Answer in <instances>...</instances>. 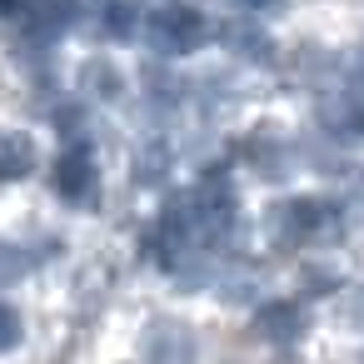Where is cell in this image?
<instances>
[{
  "instance_id": "6da1fadb",
  "label": "cell",
  "mask_w": 364,
  "mask_h": 364,
  "mask_svg": "<svg viewBox=\"0 0 364 364\" xmlns=\"http://www.w3.org/2000/svg\"><path fill=\"white\" fill-rule=\"evenodd\" d=\"M344 230V210L324 200H279L264 210V235L274 250H294L304 240H334Z\"/></svg>"
},
{
  "instance_id": "7a4b0ae2",
  "label": "cell",
  "mask_w": 364,
  "mask_h": 364,
  "mask_svg": "<svg viewBox=\"0 0 364 364\" xmlns=\"http://www.w3.org/2000/svg\"><path fill=\"white\" fill-rule=\"evenodd\" d=\"M145 41H150L155 55H190V50H200L210 41V21L195 6H165V11L150 16Z\"/></svg>"
},
{
  "instance_id": "3957f363",
  "label": "cell",
  "mask_w": 364,
  "mask_h": 364,
  "mask_svg": "<svg viewBox=\"0 0 364 364\" xmlns=\"http://www.w3.org/2000/svg\"><path fill=\"white\" fill-rule=\"evenodd\" d=\"M235 155H240V165L255 170L259 180H284V175H294V160H299V150L284 145V135H274V125H255V130L235 145Z\"/></svg>"
},
{
  "instance_id": "277c9868",
  "label": "cell",
  "mask_w": 364,
  "mask_h": 364,
  "mask_svg": "<svg viewBox=\"0 0 364 364\" xmlns=\"http://www.w3.org/2000/svg\"><path fill=\"white\" fill-rule=\"evenodd\" d=\"M50 185H55V195H60L65 205H95L100 175H95V160H90V145H85V140H75V145H65V150L55 155Z\"/></svg>"
},
{
  "instance_id": "5b68a950",
  "label": "cell",
  "mask_w": 364,
  "mask_h": 364,
  "mask_svg": "<svg viewBox=\"0 0 364 364\" xmlns=\"http://www.w3.org/2000/svg\"><path fill=\"white\" fill-rule=\"evenodd\" d=\"M314 115H319V130L329 140H339V145L344 140H364V95L359 90H349V85L344 90H324Z\"/></svg>"
},
{
  "instance_id": "8992f818",
  "label": "cell",
  "mask_w": 364,
  "mask_h": 364,
  "mask_svg": "<svg viewBox=\"0 0 364 364\" xmlns=\"http://www.w3.org/2000/svg\"><path fill=\"white\" fill-rule=\"evenodd\" d=\"M140 349L150 364H195V329L180 319H150L140 334Z\"/></svg>"
},
{
  "instance_id": "52a82bcc",
  "label": "cell",
  "mask_w": 364,
  "mask_h": 364,
  "mask_svg": "<svg viewBox=\"0 0 364 364\" xmlns=\"http://www.w3.org/2000/svg\"><path fill=\"white\" fill-rule=\"evenodd\" d=\"M220 41H225V50H230L235 60H245V65H274V36H269L255 16H235V21H225Z\"/></svg>"
},
{
  "instance_id": "ba28073f",
  "label": "cell",
  "mask_w": 364,
  "mask_h": 364,
  "mask_svg": "<svg viewBox=\"0 0 364 364\" xmlns=\"http://www.w3.org/2000/svg\"><path fill=\"white\" fill-rule=\"evenodd\" d=\"M75 85H80V100H95V105H115V100H125V70H120L110 55H90V60H80Z\"/></svg>"
},
{
  "instance_id": "9c48e42d",
  "label": "cell",
  "mask_w": 364,
  "mask_h": 364,
  "mask_svg": "<svg viewBox=\"0 0 364 364\" xmlns=\"http://www.w3.org/2000/svg\"><path fill=\"white\" fill-rule=\"evenodd\" d=\"M255 334L269 339V344H299L304 334V309L294 299H269L255 309Z\"/></svg>"
},
{
  "instance_id": "30bf717a",
  "label": "cell",
  "mask_w": 364,
  "mask_h": 364,
  "mask_svg": "<svg viewBox=\"0 0 364 364\" xmlns=\"http://www.w3.org/2000/svg\"><path fill=\"white\" fill-rule=\"evenodd\" d=\"M90 26L105 41H130L140 31V6L135 0H90Z\"/></svg>"
},
{
  "instance_id": "8fae6325",
  "label": "cell",
  "mask_w": 364,
  "mask_h": 364,
  "mask_svg": "<svg viewBox=\"0 0 364 364\" xmlns=\"http://www.w3.org/2000/svg\"><path fill=\"white\" fill-rule=\"evenodd\" d=\"M36 170V140L26 130H0V180H26Z\"/></svg>"
},
{
  "instance_id": "7c38bea8",
  "label": "cell",
  "mask_w": 364,
  "mask_h": 364,
  "mask_svg": "<svg viewBox=\"0 0 364 364\" xmlns=\"http://www.w3.org/2000/svg\"><path fill=\"white\" fill-rule=\"evenodd\" d=\"M195 100H200L205 115H225V110H235L240 90H235V80H230L225 70H210V75L195 80Z\"/></svg>"
},
{
  "instance_id": "4fadbf2b",
  "label": "cell",
  "mask_w": 364,
  "mask_h": 364,
  "mask_svg": "<svg viewBox=\"0 0 364 364\" xmlns=\"http://www.w3.org/2000/svg\"><path fill=\"white\" fill-rule=\"evenodd\" d=\"M170 165H175V155H170V145L165 140H150V145H140L135 150V180L140 185H165L170 180Z\"/></svg>"
},
{
  "instance_id": "5bb4252c",
  "label": "cell",
  "mask_w": 364,
  "mask_h": 364,
  "mask_svg": "<svg viewBox=\"0 0 364 364\" xmlns=\"http://www.w3.org/2000/svg\"><path fill=\"white\" fill-rule=\"evenodd\" d=\"M215 284H220V299H225V304H250V299L259 294V289H255V284H259L255 269H240V264H235L230 274H220Z\"/></svg>"
},
{
  "instance_id": "9a60e30c",
  "label": "cell",
  "mask_w": 364,
  "mask_h": 364,
  "mask_svg": "<svg viewBox=\"0 0 364 364\" xmlns=\"http://www.w3.org/2000/svg\"><path fill=\"white\" fill-rule=\"evenodd\" d=\"M299 289H304L309 299H324V294H334V289H339V274H334L329 264H309V269L299 274Z\"/></svg>"
},
{
  "instance_id": "2e32d148",
  "label": "cell",
  "mask_w": 364,
  "mask_h": 364,
  "mask_svg": "<svg viewBox=\"0 0 364 364\" xmlns=\"http://www.w3.org/2000/svg\"><path fill=\"white\" fill-rule=\"evenodd\" d=\"M50 120H55V130L65 135V145L85 140V110H80V105H55V110H50Z\"/></svg>"
},
{
  "instance_id": "e0dca14e",
  "label": "cell",
  "mask_w": 364,
  "mask_h": 364,
  "mask_svg": "<svg viewBox=\"0 0 364 364\" xmlns=\"http://www.w3.org/2000/svg\"><path fill=\"white\" fill-rule=\"evenodd\" d=\"M26 269H31V255H26L21 245H0V284L26 279Z\"/></svg>"
},
{
  "instance_id": "ac0fdd59",
  "label": "cell",
  "mask_w": 364,
  "mask_h": 364,
  "mask_svg": "<svg viewBox=\"0 0 364 364\" xmlns=\"http://www.w3.org/2000/svg\"><path fill=\"white\" fill-rule=\"evenodd\" d=\"M16 344H21V309L0 299V354L16 349Z\"/></svg>"
},
{
  "instance_id": "d6986e66",
  "label": "cell",
  "mask_w": 364,
  "mask_h": 364,
  "mask_svg": "<svg viewBox=\"0 0 364 364\" xmlns=\"http://www.w3.org/2000/svg\"><path fill=\"white\" fill-rule=\"evenodd\" d=\"M339 75L349 80V90H359V95H364V46H354V50L339 60Z\"/></svg>"
},
{
  "instance_id": "ffe728a7",
  "label": "cell",
  "mask_w": 364,
  "mask_h": 364,
  "mask_svg": "<svg viewBox=\"0 0 364 364\" xmlns=\"http://www.w3.org/2000/svg\"><path fill=\"white\" fill-rule=\"evenodd\" d=\"M339 319H344V329H364V284L344 294V309H339Z\"/></svg>"
},
{
  "instance_id": "44dd1931",
  "label": "cell",
  "mask_w": 364,
  "mask_h": 364,
  "mask_svg": "<svg viewBox=\"0 0 364 364\" xmlns=\"http://www.w3.org/2000/svg\"><path fill=\"white\" fill-rule=\"evenodd\" d=\"M26 11V0H0V16H21Z\"/></svg>"
},
{
  "instance_id": "7402d4cb",
  "label": "cell",
  "mask_w": 364,
  "mask_h": 364,
  "mask_svg": "<svg viewBox=\"0 0 364 364\" xmlns=\"http://www.w3.org/2000/svg\"><path fill=\"white\" fill-rule=\"evenodd\" d=\"M250 6H274V0H250Z\"/></svg>"
},
{
  "instance_id": "603a6c76",
  "label": "cell",
  "mask_w": 364,
  "mask_h": 364,
  "mask_svg": "<svg viewBox=\"0 0 364 364\" xmlns=\"http://www.w3.org/2000/svg\"><path fill=\"white\" fill-rule=\"evenodd\" d=\"M359 364H364V354H359Z\"/></svg>"
}]
</instances>
